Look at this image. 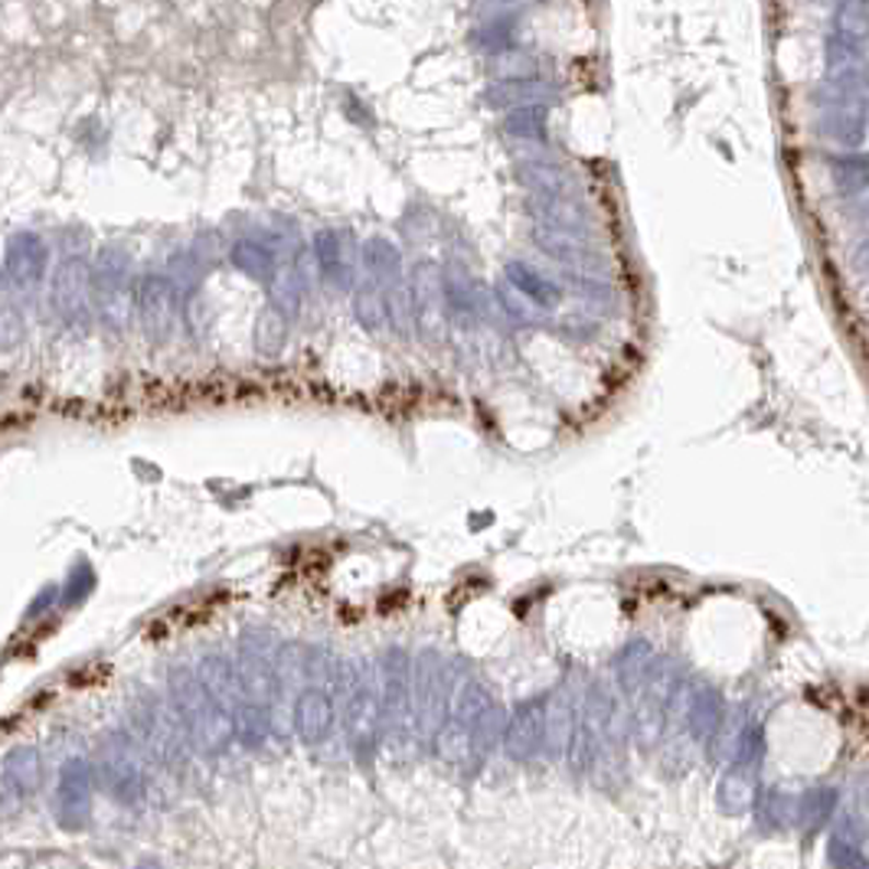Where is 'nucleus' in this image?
Returning <instances> with one entry per match:
<instances>
[{
  "instance_id": "nucleus-2",
  "label": "nucleus",
  "mask_w": 869,
  "mask_h": 869,
  "mask_svg": "<svg viewBox=\"0 0 869 869\" xmlns=\"http://www.w3.org/2000/svg\"><path fill=\"white\" fill-rule=\"evenodd\" d=\"M92 801H95V772L85 758H69L53 788V821L66 834H82L92 824Z\"/></svg>"
},
{
  "instance_id": "nucleus-1",
  "label": "nucleus",
  "mask_w": 869,
  "mask_h": 869,
  "mask_svg": "<svg viewBox=\"0 0 869 869\" xmlns=\"http://www.w3.org/2000/svg\"><path fill=\"white\" fill-rule=\"evenodd\" d=\"M762 739L758 732H749L739 742V752L732 758V765L722 772L719 788H716V804L726 818H742L749 811H755L758 801V765H762Z\"/></svg>"
},
{
  "instance_id": "nucleus-10",
  "label": "nucleus",
  "mask_w": 869,
  "mask_h": 869,
  "mask_svg": "<svg viewBox=\"0 0 869 869\" xmlns=\"http://www.w3.org/2000/svg\"><path fill=\"white\" fill-rule=\"evenodd\" d=\"M131 869H164L158 860H141V864H135Z\"/></svg>"
},
{
  "instance_id": "nucleus-9",
  "label": "nucleus",
  "mask_w": 869,
  "mask_h": 869,
  "mask_svg": "<svg viewBox=\"0 0 869 869\" xmlns=\"http://www.w3.org/2000/svg\"><path fill=\"white\" fill-rule=\"evenodd\" d=\"M331 729V703L321 693H308L298 703V732L304 742H321Z\"/></svg>"
},
{
  "instance_id": "nucleus-7",
  "label": "nucleus",
  "mask_w": 869,
  "mask_h": 869,
  "mask_svg": "<svg viewBox=\"0 0 869 869\" xmlns=\"http://www.w3.org/2000/svg\"><path fill=\"white\" fill-rule=\"evenodd\" d=\"M543 745V712L536 706H523L507 732V752L517 762H526L530 755H536Z\"/></svg>"
},
{
  "instance_id": "nucleus-6",
  "label": "nucleus",
  "mask_w": 869,
  "mask_h": 869,
  "mask_svg": "<svg viewBox=\"0 0 869 869\" xmlns=\"http://www.w3.org/2000/svg\"><path fill=\"white\" fill-rule=\"evenodd\" d=\"M837 804H841V801H837V791H834V788H827V785L811 788L808 795L798 798V818H795V827H798L808 841L818 837L824 827L831 831L834 821H837V814H841Z\"/></svg>"
},
{
  "instance_id": "nucleus-5",
  "label": "nucleus",
  "mask_w": 869,
  "mask_h": 869,
  "mask_svg": "<svg viewBox=\"0 0 869 869\" xmlns=\"http://www.w3.org/2000/svg\"><path fill=\"white\" fill-rule=\"evenodd\" d=\"M43 788V762L33 749H13L3 762V811L13 814Z\"/></svg>"
},
{
  "instance_id": "nucleus-3",
  "label": "nucleus",
  "mask_w": 869,
  "mask_h": 869,
  "mask_svg": "<svg viewBox=\"0 0 869 869\" xmlns=\"http://www.w3.org/2000/svg\"><path fill=\"white\" fill-rule=\"evenodd\" d=\"M99 781L118 804H138L144 798V765L121 742H108L99 758Z\"/></svg>"
},
{
  "instance_id": "nucleus-4",
  "label": "nucleus",
  "mask_w": 869,
  "mask_h": 869,
  "mask_svg": "<svg viewBox=\"0 0 869 869\" xmlns=\"http://www.w3.org/2000/svg\"><path fill=\"white\" fill-rule=\"evenodd\" d=\"M831 869H869V824L857 811H841L827 834Z\"/></svg>"
},
{
  "instance_id": "nucleus-8",
  "label": "nucleus",
  "mask_w": 869,
  "mask_h": 869,
  "mask_svg": "<svg viewBox=\"0 0 869 869\" xmlns=\"http://www.w3.org/2000/svg\"><path fill=\"white\" fill-rule=\"evenodd\" d=\"M755 814H758V827H762V831L778 834V831L795 827L798 801H791V798L781 795V791H762L758 801H755Z\"/></svg>"
}]
</instances>
